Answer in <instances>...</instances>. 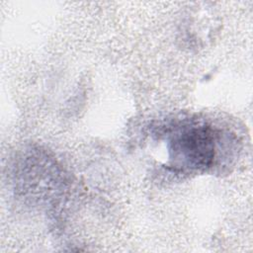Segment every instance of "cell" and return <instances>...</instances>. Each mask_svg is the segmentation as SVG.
Here are the masks:
<instances>
[{
    "label": "cell",
    "mask_w": 253,
    "mask_h": 253,
    "mask_svg": "<svg viewBox=\"0 0 253 253\" xmlns=\"http://www.w3.org/2000/svg\"><path fill=\"white\" fill-rule=\"evenodd\" d=\"M217 133L206 125H191L177 129L169 141L174 165L206 169L213 164Z\"/></svg>",
    "instance_id": "cell-1"
}]
</instances>
